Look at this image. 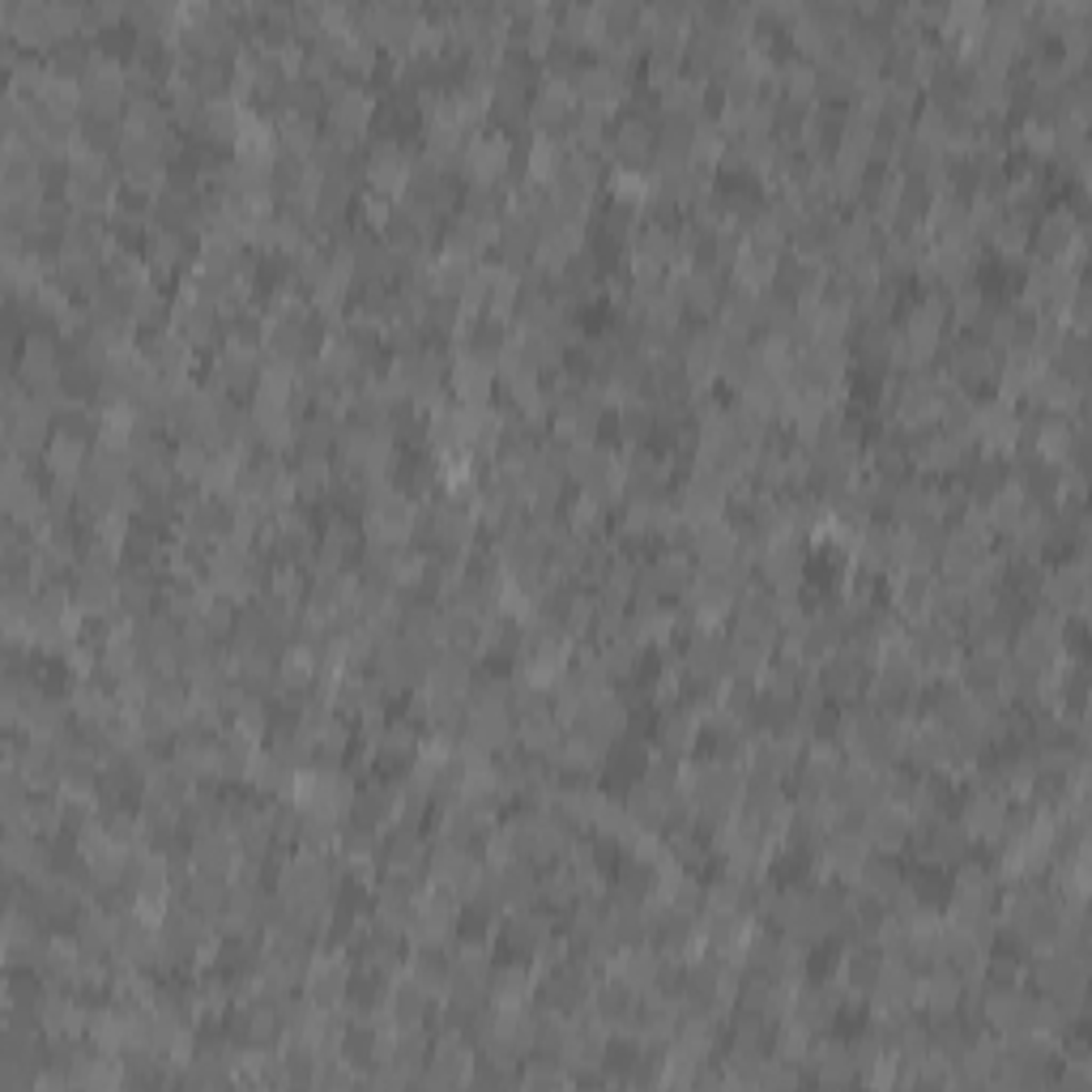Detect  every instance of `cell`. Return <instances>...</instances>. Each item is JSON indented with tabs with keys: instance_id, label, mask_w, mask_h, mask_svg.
<instances>
[{
	"instance_id": "1",
	"label": "cell",
	"mask_w": 1092,
	"mask_h": 1092,
	"mask_svg": "<svg viewBox=\"0 0 1092 1092\" xmlns=\"http://www.w3.org/2000/svg\"><path fill=\"white\" fill-rule=\"evenodd\" d=\"M48 418H52V410H43L34 397L22 402V406L4 410V439H9V453H18V457L34 453V448L48 439Z\"/></svg>"
},
{
	"instance_id": "2",
	"label": "cell",
	"mask_w": 1092,
	"mask_h": 1092,
	"mask_svg": "<svg viewBox=\"0 0 1092 1092\" xmlns=\"http://www.w3.org/2000/svg\"><path fill=\"white\" fill-rule=\"evenodd\" d=\"M508 159H513V145L504 133H483L478 141H469V150L462 154L465 171L478 180V184H495L504 171H508Z\"/></svg>"
},
{
	"instance_id": "3",
	"label": "cell",
	"mask_w": 1092,
	"mask_h": 1092,
	"mask_svg": "<svg viewBox=\"0 0 1092 1092\" xmlns=\"http://www.w3.org/2000/svg\"><path fill=\"white\" fill-rule=\"evenodd\" d=\"M328 120H333V133L346 136V141H355L372 129V120H376V99L372 94H363V90H342L333 103H328Z\"/></svg>"
},
{
	"instance_id": "4",
	"label": "cell",
	"mask_w": 1092,
	"mask_h": 1092,
	"mask_svg": "<svg viewBox=\"0 0 1092 1092\" xmlns=\"http://www.w3.org/2000/svg\"><path fill=\"white\" fill-rule=\"evenodd\" d=\"M303 978H307V999H316L321 1008H333L346 994V960L342 956H316V960H307Z\"/></svg>"
},
{
	"instance_id": "5",
	"label": "cell",
	"mask_w": 1092,
	"mask_h": 1092,
	"mask_svg": "<svg viewBox=\"0 0 1092 1092\" xmlns=\"http://www.w3.org/2000/svg\"><path fill=\"white\" fill-rule=\"evenodd\" d=\"M22 381H27L30 393L43 388V384L64 381V376H60V355H55V346L48 333H30L27 337V351H22Z\"/></svg>"
},
{
	"instance_id": "6",
	"label": "cell",
	"mask_w": 1092,
	"mask_h": 1092,
	"mask_svg": "<svg viewBox=\"0 0 1092 1092\" xmlns=\"http://www.w3.org/2000/svg\"><path fill=\"white\" fill-rule=\"evenodd\" d=\"M619 82H624V73L615 64H589V69L576 73V94H580V103L589 111L606 115V108L619 99Z\"/></svg>"
},
{
	"instance_id": "7",
	"label": "cell",
	"mask_w": 1092,
	"mask_h": 1092,
	"mask_svg": "<svg viewBox=\"0 0 1092 1092\" xmlns=\"http://www.w3.org/2000/svg\"><path fill=\"white\" fill-rule=\"evenodd\" d=\"M909 828H913V819H909L904 807H883V802H874L871 819H867V828H862V841H867V846H879V849H897V846H904Z\"/></svg>"
},
{
	"instance_id": "8",
	"label": "cell",
	"mask_w": 1092,
	"mask_h": 1092,
	"mask_svg": "<svg viewBox=\"0 0 1092 1092\" xmlns=\"http://www.w3.org/2000/svg\"><path fill=\"white\" fill-rule=\"evenodd\" d=\"M683 670H687L691 679L717 683L726 670H730V649H726L717 636H696L691 649L683 654Z\"/></svg>"
},
{
	"instance_id": "9",
	"label": "cell",
	"mask_w": 1092,
	"mask_h": 1092,
	"mask_svg": "<svg viewBox=\"0 0 1092 1092\" xmlns=\"http://www.w3.org/2000/svg\"><path fill=\"white\" fill-rule=\"evenodd\" d=\"M492 376H495V367L487 355H469V351H465V355L453 363V388H457V397H462L465 406H478V402L487 397Z\"/></svg>"
},
{
	"instance_id": "10",
	"label": "cell",
	"mask_w": 1092,
	"mask_h": 1092,
	"mask_svg": "<svg viewBox=\"0 0 1092 1092\" xmlns=\"http://www.w3.org/2000/svg\"><path fill=\"white\" fill-rule=\"evenodd\" d=\"M1003 823H1008V807H1003L999 793L978 790L969 798V807H964V832H973V837H999Z\"/></svg>"
},
{
	"instance_id": "11",
	"label": "cell",
	"mask_w": 1092,
	"mask_h": 1092,
	"mask_svg": "<svg viewBox=\"0 0 1092 1092\" xmlns=\"http://www.w3.org/2000/svg\"><path fill=\"white\" fill-rule=\"evenodd\" d=\"M867 841L862 837H853V832H837V837H828V846H823V862H828V871H837L841 879H853V874L862 871V862H867Z\"/></svg>"
},
{
	"instance_id": "12",
	"label": "cell",
	"mask_w": 1092,
	"mask_h": 1092,
	"mask_svg": "<svg viewBox=\"0 0 1092 1092\" xmlns=\"http://www.w3.org/2000/svg\"><path fill=\"white\" fill-rule=\"evenodd\" d=\"M610 150H615V159L624 166H640L649 163V154H654V129L645 124V120H628V124H619V133L610 141Z\"/></svg>"
},
{
	"instance_id": "13",
	"label": "cell",
	"mask_w": 1092,
	"mask_h": 1092,
	"mask_svg": "<svg viewBox=\"0 0 1092 1092\" xmlns=\"http://www.w3.org/2000/svg\"><path fill=\"white\" fill-rule=\"evenodd\" d=\"M573 99L576 90L564 78H550L543 85V94H538V103H534V120L543 124V129H555V124H564V120H573Z\"/></svg>"
},
{
	"instance_id": "14",
	"label": "cell",
	"mask_w": 1092,
	"mask_h": 1092,
	"mask_svg": "<svg viewBox=\"0 0 1092 1092\" xmlns=\"http://www.w3.org/2000/svg\"><path fill=\"white\" fill-rule=\"evenodd\" d=\"M657 973H661V964H657L654 952L615 956V982L628 985L631 994H636V990H657Z\"/></svg>"
},
{
	"instance_id": "15",
	"label": "cell",
	"mask_w": 1092,
	"mask_h": 1092,
	"mask_svg": "<svg viewBox=\"0 0 1092 1092\" xmlns=\"http://www.w3.org/2000/svg\"><path fill=\"white\" fill-rule=\"evenodd\" d=\"M717 295H721V286H717V273H709V270H687L683 273V282L675 286L679 307H691V312H712V307H717Z\"/></svg>"
},
{
	"instance_id": "16",
	"label": "cell",
	"mask_w": 1092,
	"mask_h": 1092,
	"mask_svg": "<svg viewBox=\"0 0 1092 1092\" xmlns=\"http://www.w3.org/2000/svg\"><path fill=\"white\" fill-rule=\"evenodd\" d=\"M994 351L985 342H960L952 351V372L960 381H990L994 376Z\"/></svg>"
},
{
	"instance_id": "17",
	"label": "cell",
	"mask_w": 1092,
	"mask_h": 1092,
	"mask_svg": "<svg viewBox=\"0 0 1092 1092\" xmlns=\"http://www.w3.org/2000/svg\"><path fill=\"white\" fill-rule=\"evenodd\" d=\"M696 709H675L661 717V726H657V742H661V751L666 756H683L687 747H691V738H696Z\"/></svg>"
},
{
	"instance_id": "18",
	"label": "cell",
	"mask_w": 1092,
	"mask_h": 1092,
	"mask_svg": "<svg viewBox=\"0 0 1092 1092\" xmlns=\"http://www.w3.org/2000/svg\"><path fill=\"white\" fill-rule=\"evenodd\" d=\"M960 994H964V985H960V978H956L952 969H934L927 982H922V1003H927L934 1015H948V1011H956Z\"/></svg>"
},
{
	"instance_id": "19",
	"label": "cell",
	"mask_w": 1092,
	"mask_h": 1092,
	"mask_svg": "<svg viewBox=\"0 0 1092 1092\" xmlns=\"http://www.w3.org/2000/svg\"><path fill=\"white\" fill-rule=\"evenodd\" d=\"M504 939H508L513 952H538L543 939H550V927H546L538 913H517V918H508Z\"/></svg>"
},
{
	"instance_id": "20",
	"label": "cell",
	"mask_w": 1092,
	"mask_h": 1092,
	"mask_svg": "<svg viewBox=\"0 0 1092 1092\" xmlns=\"http://www.w3.org/2000/svg\"><path fill=\"white\" fill-rule=\"evenodd\" d=\"M381 679H346L337 687V705L346 712H363V717H372V712L381 709Z\"/></svg>"
},
{
	"instance_id": "21",
	"label": "cell",
	"mask_w": 1092,
	"mask_h": 1092,
	"mask_svg": "<svg viewBox=\"0 0 1092 1092\" xmlns=\"http://www.w3.org/2000/svg\"><path fill=\"white\" fill-rule=\"evenodd\" d=\"M214 376L222 384H240L244 388L252 376H256V351H247V346H226L214 363Z\"/></svg>"
},
{
	"instance_id": "22",
	"label": "cell",
	"mask_w": 1092,
	"mask_h": 1092,
	"mask_svg": "<svg viewBox=\"0 0 1092 1092\" xmlns=\"http://www.w3.org/2000/svg\"><path fill=\"white\" fill-rule=\"evenodd\" d=\"M180 235L175 231H159L154 240H150V247H145V270H154L159 277L163 273H171L175 265H180Z\"/></svg>"
},
{
	"instance_id": "23",
	"label": "cell",
	"mask_w": 1092,
	"mask_h": 1092,
	"mask_svg": "<svg viewBox=\"0 0 1092 1092\" xmlns=\"http://www.w3.org/2000/svg\"><path fill=\"white\" fill-rule=\"evenodd\" d=\"M1075 240V219L1071 214H1050L1041 226V252L1045 256H1063V247Z\"/></svg>"
},
{
	"instance_id": "24",
	"label": "cell",
	"mask_w": 1092,
	"mask_h": 1092,
	"mask_svg": "<svg viewBox=\"0 0 1092 1092\" xmlns=\"http://www.w3.org/2000/svg\"><path fill=\"white\" fill-rule=\"evenodd\" d=\"M649 427H654V406H645V402H628V406L619 410V432H624L628 439L649 436Z\"/></svg>"
},
{
	"instance_id": "25",
	"label": "cell",
	"mask_w": 1092,
	"mask_h": 1092,
	"mask_svg": "<svg viewBox=\"0 0 1092 1092\" xmlns=\"http://www.w3.org/2000/svg\"><path fill=\"white\" fill-rule=\"evenodd\" d=\"M982 307H985V300L978 295V291H956L952 312H956V321H960V325H973V321H982Z\"/></svg>"
},
{
	"instance_id": "26",
	"label": "cell",
	"mask_w": 1092,
	"mask_h": 1092,
	"mask_svg": "<svg viewBox=\"0 0 1092 1092\" xmlns=\"http://www.w3.org/2000/svg\"><path fill=\"white\" fill-rule=\"evenodd\" d=\"M529 1084H559V1075H555V1071H543V1066H538V1071H529Z\"/></svg>"
}]
</instances>
